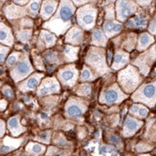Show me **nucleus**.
<instances>
[{"label":"nucleus","mask_w":156,"mask_h":156,"mask_svg":"<svg viewBox=\"0 0 156 156\" xmlns=\"http://www.w3.org/2000/svg\"><path fill=\"white\" fill-rule=\"evenodd\" d=\"M76 12V9L72 1H60L56 13L49 21L43 24V29L56 36H62L72 27V18Z\"/></svg>","instance_id":"f257e3e1"},{"label":"nucleus","mask_w":156,"mask_h":156,"mask_svg":"<svg viewBox=\"0 0 156 156\" xmlns=\"http://www.w3.org/2000/svg\"><path fill=\"white\" fill-rule=\"evenodd\" d=\"M143 82L142 75L139 69L132 64L121 69L117 74V83L122 91L127 94H133Z\"/></svg>","instance_id":"f03ea898"},{"label":"nucleus","mask_w":156,"mask_h":156,"mask_svg":"<svg viewBox=\"0 0 156 156\" xmlns=\"http://www.w3.org/2000/svg\"><path fill=\"white\" fill-rule=\"evenodd\" d=\"M85 63L97 76H102L111 72V69L107 62L106 50L104 48L91 46L86 53Z\"/></svg>","instance_id":"7ed1b4c3"},{"label":"nucleus","mask_w":156,"mask_h":156,"mask_svg":"<svg viewBox=\"0 0 156 156\" xmlns=\"http://www.w3.org/2000/svg\"><path fill=\"white\" fill-rule=\"evenodd\" d=\"M131 99L135 103L144 104L148 108L156 105V81L143 83L131 95Z\"/></svg>","instance_id":"20e7f679"},{"label":"nucleus","mask_w":156,"mask_h":156,"mask_svg":"<svg viewBox=\"0 0 156 156\" xmlns=\"http://www.w3.org/2000/svg\"><path fill=\"white\" fill-rule=\"evenodd\" d=\"M94 3L95 2L91 1L88 5L79 8L76 12L78 25L85 30L94 29L96 23L98 10Z\"/></svg>","instance_id":"39448f33"},{"label":"nucleus","mask_w":156,"mask_h":156,"mask_svg":"<svg viewBox=\"0 0 156 156\" xmlns=\"http://www.w3.org/2000/svg\"><path fill=\"white\" fill-rule=\"evenodd\" d=\"M131 63L139 69L142 76H147L151 69L156 63V44L152 45L148 50L140 53L139 56L131 61Z\"/></svg>","instance_id":"423d86ee"},{"label":"nucleus","mask_w":156,"mask_h":156,"mask_svg":"<svg viewBox=\"0 0 156 156\" xmlns=\"http://www.w3.org/2000/svg\"><path fill=\"white\" fill-rule=\"evenodd\" d=\"M34 72L33 65L31 64L28 53H23L21 60L18 62L16 66L11 68L10 76L15 83H21L26 78L32 75Z\"/></svg>","instance_id":"0eeeda50"},{"label":"nucleus","mask_w":156,"mask_h":156,"mask_svg":"<svg viewBox=\"0 0 156 156\" xmlns=\"http://www.w3.org/2000/svg\"><path fill=\"white\" fill-rule=\"evenodd\" d=\"M128 97V95L123 92L118 83H113L109 87L101 91L99 101L101 104L113 105L122 103Z\"/></svg>","instance_id":"6e6552de"},{"label":"nucleus","mask_w":156,"mask_h":156,"mask_svg":"<svg viewBox=\"0 0 156 156\" xmlns=\"http://www.w3.org/2000/svg\"><path fill=\"white\" fill-rule=\"evenodd\" d=\"M56 78L62 86L72 88L79 79V70L75 64L62 66L56 73Z\"/></svg>","instance_id":"1a4fd4ad"},{"label":"nucleus","mask_w":156,"mask_h":156,"mask_svg":"<svg viewBox=\"0 0 156 156\" xmlns=\"http://www.w3.org/2000/svg\"><path fill=\"white\" fill-rule=\"evenodd\" d=\"M139 6L136 1H115V14L117 21L126 22L130 17L136 14Z\"/></svg>","instance_id":"9d476101"},{"label":"nucleus","mask_w":156,"mask_h":156,"mask_svg":"<svg viewBox=\"0 0 156 156\" xmlns=\"http://www.w3.org/2000/svg\"><path fill=\"white\" fill-rule=\"evenodd\" d=\"M61 92V84L55 76L44 78L42 80L37 89V95L39 97L47 96L53 94H59Z\"/></svg>","instance_id":"9b49d317"},{"label":"nucleus","mask_w":156,"mask_h":156,"mask_svg":"<svg viewBox=\"0 0 156 156\" xmlns=\"http://www.w3.org/2000/svg\"><path fill=\"white\" fill-rule=\"evenodd\" d=\"M87 110V103L85 100L77 97H70L65 104V115L68 117H78Z\"/></svg>","instance_id":"f8f14e48"},{"label":"nucleus","mask_w":156,"mask_h":156,"mask_svg":"<svg viewBox=\"0 0 156 156\" xmlns=\"http://www.w3.org/2000/svg\"><path fill=\"white\" fill-rule=\"evenodd\" d=\"M44 76V73H33L24 81L18 83L17 88L23 93L34 91L35 89H37Z\"/></svg>","instance_id":"ddd939ff"},{"label":"nucleus","mask_w":156,"mask_h":156,"mask_svg":"<svg viewBox=\"0 0 156 156\" xmlns=\"http://www.w3.org/2000/svg\"><path fill=\"white\" fill-rule=\"evenodd\" d=\"M138 35L135 32H128L123 34L121 37L115 38L118 41V44L115 47L116 49H122L127 52H131L136 48Z\"/></svg>","instance_id":"4468645a"},{"label":"nucleus","mask_w":156,"mask_h":156,"mask_svg":"<svg viewBox=\"0 0 156 156\" xmlns=\"http://www.w3.org/2000/svg\"><path fill=\"white\" fill-rule=\"evenodd\" d=\"M130 62V54L122 49H116L115 52L113 55L112 59L111 69L117 71L121 70L125 67H127Z\"/></svg>","instance_id":"2eb2a0df"},{"label":"nucleus","mask_w":156,"mask_h":156,"mask_svg":"<svg viewBox=\"0 0 156 156\" xmlns=\"http://www.w3.org/2000/svg\"><path fill=\"white\" fill-rule=\"evenodd\" d=\"M83 30L80 26L73 25L72 27L66 32L65 37H64V42L68 44L78 47V45H81L83 44Z\"/></svg>","instance_id":"dca6fc26"},{"label":"nucleus","mask_w":156,"mask_h":156,"mask_svg":"<svg viewBox=\"0 0 156 156\" xmlns=\"http://www.w3.org/2000/svg\"><path fill=\"white\" fill-rule=\"evenodd\" d=\"M4 14L9 20H19L21 18L28 17V13L25 7H21L15 4L6 5L4 8Z\"/></svg>","instance_id":"f3484780"},{"label":"nucleus","mask_w":156,"mask_h":156,"mask_svg":"<svg viewBox=\"0 0 156 156\" xmlns=\"http://www.w3.org/2000/svg\"><path fill=\"white\" fill-rule=\"evenodd\" d=\"M56 36L55 34L44 29L40 31L37 39V48H39V50L50 49L56 45Z\"/></svg>","instance_id":"a211bd4d"},{"label":"nucleus","mask_w":156,"mask_h":156,"mask_svg":"<svg viewBox=\"0 0 156 156\" xmlns=\"http://www.w3.org/2000/svg\"><path fill=\"white\" fill-rule=\"evenodd\" d=\"M147 24L148 16L146 14L145 11H137L135 15L126 21L125 26L129 29H145Z\"/></svg>","instance_id":"6ab92c4d"},{"label":"nucleus","mask_w":156,"mask_h":156,"mask_svg":"<svg viewBox=\"0 0 156 156\" xmlns=\"http://www.w3.org/2000/svg\"><path fill=\"white\" fill-rule=\"evenodd\" d=\"M58 6H59L58 1H43L40 10L41 18L44 20L45 22L49 21L56 13V11L58 9Z\"/></svg>","instance_id":"aec40b11"},{"label":"nucleus","mask_w":156,"mask_h":156,"mask_svg":"<svg viewBox=\"0 0 156 156\" xmlns=\"http://www.w3.org/2000/svg\"><path fill=\"white\" fill-rule=\"evenodd\" d=\"M122 23L119 22L117 20H105L102 24V30L104 31L108 39L116 37L117 35L122 32Z\"/></svg>","instance_id":"412c9836"},{"label":"nucleus","mask_w":156,"mask_h":156,"mask_svg":"<svg viewBox=\"0 0 156 156\" xmlns=\"http://www.w3.org/2000/svg\"><path fill=\"white\" fill-rule=\"evenodd\" d=\"M141 126H142L141 121L137 120L136 118L131 116V115H128L126 120H125L124 127H123V135L125 137L132 136L135 132H137L139 130Z\"/></svg>","instance_id":"4be33fe9"},{"label":"nucleus","mask_w":156,"mask_h":156,"mask_svg":"<svg viewBox=\"0 0 156 156\" xmlns=\"http://www.w3.org/2000/svg\"><path fill=\"white\" fill-rule=\"evenodd\" d=\"M155 42V38L148 32H141L138 35L137 38V44H136V50L140 53L148 50L152 45H154Z\"/></svg>","instance_id":"5701e85b"},{"label":"nucleus","mask_w":156,"mask_h":156,"mask_svg":"<svg viewBox=\"0 0 156 156\" xmlns=\"http://www.w3.org/2000/svg\"><path fill=\"white\" fill-rule=\"evenodd\" d=\"M91 44L95 47L105 48L108 45V37L102 29L95 28L91 33Z\"/></svg>","instance_id":"b1692460"},{"label":"nucleus","mask_w":156,"mask_h":156,"mask_svg":"<svg viewBox=\"0 0 156 156\" xmlns=\"http://www.w3.org/2000/svg\"><path fill=\"white\" fill-rule=\"evenodd\" d=\"M80 48L77 46H72V45H64L62 50V61L65 62H73L78 59V52Z\"/></svg>","instance_id":"393cba45"},{"label":"nucleus","mask_w":156,"mask_h":156,"mask_svg":"<svg viewBox=\"0 0 156 156\" xmlns=\"http://www.w3.org/2000/svg\"><path fill=\"white\" fill-rule=\"evenodd\" d=\"M0 42L3 45L8 47H11L14 44V35L11 29L3 22H1L0 26Z\"/></svg>","instance_id":"a878e982"},{"label":"nucleus","mask_w":156,"mask_h":156,"mask_svg":"<svg viewBox=\"0 0 156 156\" xmlns=\"http://www.w3.org/2000/svg\"><path fill=\"white\" fill-rule=\"evenodd\" d=\"M19 119V116H12L8 120V128L13 136H17L25 131V128L21 126Z\"/></svg>","instance_id":"bb28decb"},{"label":"nucleus","mask_w":156,"mask_h":156,"mask_svg":"<svg viewBox=\"0 0 156 156\" xmlns=\"http://www.w3.org/2000/svg\"><path fill=\"white\" fill-rule=\"evenodd\" d=\"M43 57H44V62H46L48 64L53 65L54 67H56L63 62V61L61 60L59 53L56 51H53V50L44 51V53L43 54Z\"/></svg>","instance_id":"cd10ccee"},{"label":"nucleus","mask_w":156,"mask_h":156,"mask_svg":"<svg viewBox=\"0 0 156 156\" xmlns=\"http://www.w3.org/2000/svg\"><path fill=\"white\" fill-rule=\"evenodd\" d=\"M148 108L143 104L140 103H135L133 104L129 108V114L132 115L133 116L137 117L140 119H144L148 115Z\"/></svg>","instance_id":"c85d7f7f"},{"label":"nucleus","mask_w":156,"mask_h":156,"mask_svg":"<svg viewBox=\"0 0 156 156\" xmlns=\"http://www.w3.org/2000/svg\"><path fill=\"white\" fill-rule=\"evenodd\" d=\"M41 5H42V1H30L25 7L29 17L31 18H36L38 16V14L40 15Z\"/></svg>","instance_id":"c756f323"},{"label":"nucleus","mask_w":156,"mask_h":156,"mask_svg":"<svg viewBox=\"0 0 156 156\" xmlns=\"http://www.w3.org/2000/svg\"><path fill=\"white\" fill-rule=\"evenodd\" d=\"M22 139L20 140H13L10 139L9 137H6L4 141V144L1 146V153L2 154H6L10 151L14 150V148L17 147L21 144Z\"/></svg>","instance_id":"7c9ffc66"},{"label":"nucleus","mask_w":156,"mask_h":156,"mask_svg":"<svg viewBox=\"0 0 156 156\" xmlns=\"http://www.w3.org/2000/svg\"><path fill=\"white\" fill-rule=\"evenodd\" d=\"M98 77L93 70L88 67L87 65H83V69L81 71V76L79 77V81L82 83H89V82H93L96 78Z\"/></svg>","instance_id":"2f4dec72"},{"label":"nucleus","mask_w":156,"mask_h":156,"mask_svg":"<svg viewBox=\"0 0 156 156\" xmlns=\"http://www.w3.org/2000/svg\"><path fill=\"white\" fill-rule=\"evenodd\" d=\"M32 29H23L15 31L16 38L23 44H27L32 37Z\"/></svg>","instance_id":"473e14b6"},{"label":"nucleus","mask_w":156,"mask_h":156,"mask_svg":"<svg viewBox=\"0 0 156 156\" xmlns=\"http://www.w3.org/2000/svg\"><path fill=\"white\" fill-rule=\"evenodd\" d=\"M91 87H92L91 84L89 83H83L80 85H78L76 90H75V92L80 97L90 96L91 92H92V88Z\"/></svg>","instance_id":"72a5a7b5"},{"label":"nucleus","mask_w":156,"mask_h":156,"mask_svg":"<svg viewBox=\"0 0 156 156\" xmlns=\"http://www.w3.org/2000/svg\"><path fill=\"white\" fill-rule=\"evenodd\" d=\"M23 55V53L20 52V51H13L12 53H11L10 56H8V58L6 59V67L13 68L14 66H16L18 63V62L21 60Z\"/></svg>","instance_id":"f704fd0d"},{"label":"nucleus","mask_w":156,"mask_h":156,"mask_svg":"<svg viewBox=\"0 0 156 156\" xmlns=\"http://www.w3.org/2000/svg\"><path fill=\"white\" fill-rule=\"evenodd\" d=\"M115 3V1H113L111 4H108L104 10H105V20H115L116 18V14H115V5L114 4Z\"/></svg>","instance_id":"c9c22d12"},{"label":"nucleus","mask_w":156,"mask_h":156,"mask_svg":"<svg viewBox=\"0 0 156 156\" xmlns=\"http://www.w3.org/2000/svg\"><path fill=\"white\" fill-rule=\"evenodd\" d=\"M45 147L42 144H39V143H30L27 147H26V151L30 153V154H33L35 155H38L43 154L45 151Z\"/></svg>","instance_id":"e433bc0d"},{"label":"nucleus","mask_w":156,"mask_h":156,"mask_svg":"<svg viewBox=\"0 0 156 156\" xmlns=\"http://www.w3.org/2000/svg\"><path fill=\"white\" fill-rule=\"evenodd\" d=\"M34 25L33 18L30 17H25L18 20V25L17 28L19 30H23V29H32Z\"/></svg>","instance_id":"4c0bfd02"},{"label":"nucleus","mask_w":156,"mask_h":156,"mask_svg":"<svg viewBox=\"0 0 156 156\" xmlns=\"http://www.w3.org/2000/svg\"><path fill=\"white\" fill-rule=\"evenodd\" d=\"M32 61H33V65L36 67V69L41 71H45L44 62V60L41 56L32 53Z\"/></svg>","instance_id":"58836bf2"},{"label":"nucleus","mask_w":156,"mask_h":156,"mask_svg":"<svg viewBox=\"0 0 156 156\" xmlns=\"http://www.w3.org/2000/svg\"><path fill=\"white\" fill-rule=\"evenodd\" d=\"M0 50H1V53H0V56H1V64H3L5 62H6V59L8 58L7 56L10 52V47L8 46H5V45H1L0 47Z\"/></svg>","instance_id":"ea45409f"},{"label":"nucleus","mask_w":156,"mask_h":156,"mask_svg":"<svg viewBox=\"0 0 156 156\" xmlns=\"http://www.w3.org/2000/svg\"><path fill=\"white\" fill-rule=\"evenodd\" d=\"M1 91H2V94L7 98H10V99L14 98V91H13V89H11V86L5 85L4 87H2Z\"/></svg>","instance_id":"a19ab883"},{"label":"nucleus","mask_w":156,"mask_h":156,"mask_svg":"<svg viewBox=\"0 0 156 156\" xmlns=\"http://www.w3.org/2000/svg\"><path fill=\"white\" fill-rule=\"evenodd\" d=\"M147 30H148V33L151 34L152 36L155 37L156 36V23L154 22V19H151L148 22L147 24Z\"/></svg>","instance_id":"79ce46f5"},{"label":"nucleus","mask_w":156,"mask_h":156,"mask_svg":"<svg viewBox=\"0 0 156 156\" xmlns=\"http://www.w3.org/2000/svg\"><path fill=\"white\" fill-rule=\"evenodd\" d=\"M50 132L47 131V132H44L43 134H40L38 137H37V140H41V141H43V142H44V143H49V141H50Z\"/></svg>","instance_id":"37998d69"},{"label":"nucleus","mask_w":156,"mask_h":156,"mask_svg":"<svg viewBox=\"0 0 156 156\" xmlns=\"http://www.w3.org/2000/svg\"><path fill=\"white\" fill-rule=\"evenodd\" d=\"M73 4H74V5L76 6V7H79V8H81V7H83V6L86 5H88L89 4L91 1H87V0H84V1H76V0H74L72 1Z\"/></svg>","instance_id":"c03bdc74"},{"label":"nucleus","mask_w":156,"mask_h":156,"mask_svg":"<svg viewBox=\"0 0 156 156\" xmlns=\"http://www.w3.org/2000/svg\"><path fill=\"white\" fill-rule=\"evenodd\" d=\"M152 1H136V4L138 6H140L142 8H146V7H149L152 5Z\"/></svg>","instance_id":"a18cd8bd"},{"label":"nucleus","mask_w":156,"mask_h":156,"mask_svg":"<svg viewBox=\"0 0 156 156\" xmlns=\"http://www.w3.org/2000/svg\"><path fill=\"white\" fill-rule=\"evenodd\" d=\"M56 143H57L59 146H61V147H66L67 146V140L64 139L62 136H60V137H58V139L56 140Z\"/></svg>","instance_id":"49530a36"},{"label":"nucleus","mask_w":156,"mask_h":156,"mask_svg":"<svg viewBox=\"0 0 156 156\" xmlns=\"http://www.w3.org/2000/svg\"><path fill=\"white\" fill-rule=\"evenodd\" d=\"M29 2L30 1H27V0H22V1H19V0H15V1H12V3H14L15 5H17L18 6H21V7H23V6L24 5H27L29 4Z\"/></svg>","instance_id":"de8ad7c7"},{"label":"nucleus","mask_w":156,"mask_h":156,"mask_svg":"<svg viewBox=\"0 0 156 156\" xmlns=\"http://www.w3.org/2000/svg\"><path fill=\"white\" fill-rule=\"evenodd\" d=\"M110 141L111 142H113V143H115L116 145H119V144H121V140L119 139L118 137H117L116 135H111L110 136Z\"/></svg>","instance_id":"09e8293b"},{"label":"nucleus","mask_w":156,"mask_h":156,"mask_svg":"<svg viewBox=\"0 0 156 156\" xmlns=\"http://www.w3.org/2000/svg\"><path fill=\"white\" fill-rule=\"evenodd\" d=\"M0 104H1V108H0L1 112H3L4 110H5L6 108H7V105H8V102H7V101H6L5 99H1Z\"/></svg>","instance_id":"8fccbe9b"},{"label":"nucleus","mask_w":156,"mask_h":156,"mask_svg":"<svg viewBox=\"0 0 156 156\" xmlns=\"http://www.w3.org/2000/svg\"><path fill=\"white\" fill-rule=\"evenodd\" d=\"M57 153V149L55 147H50L47 152V156H54Z\"/></svg>","instance_id":"3c124183"},{"label":"nucleus","mask_w":156,"mask_h":156,"mask_svg":"<svg viewBox=\"0 0 156 156\" xmlns=\"http://www.w3.org/2000/svg\"><path fill=\"white\" fill-rule=\"evenodd\" d=\"M5 132V122L3 120H1V137L4 136V134Z\"/></svg>","instance_id":"603ef678"},{"label":"nucleus","mask_w":156,"mask_h":156,"mask_svg":"<svg viewBox=\"0 0 156 156\" xmlns=\"http://www.w3.org/2000/svg\"><path fill=\"white\" fill-rule=\"evenodd\" d=\"M140 146H141V147H137V150L142 151V149H140V148H142V145H140ZM143 148H144V149H143V151L150 150V149H149V148H150V147H148V146H147V147H143Z\"/></svg>","instance_id":"864d4df0"},{"label":"nucleus","mask_w":156,"mask_h":156,"mask_svg":"<svg viewBox=\"0 0 156 156\" xmlns=\"http://www.w3.org/2000/svg\"><path fill=\"white\" fill-rule=\"evenodd\" d=\"M154 20V22L156 23V12L154 13V18H153Z\"/></svg>","instance_id":"5fc2aeb1"},{"label":"nucleus","mask_w":156,"mask_h":156,"mask_svg":"<svg viewBox=\"0 0 156 156\" xmlns=\"http://www.w3.org/2000/svg\"><path fill=\"white\" fill-rule=\"evenodd\" d=\"M140 156H150V155H148V154H145V155H140Z\"/></svg>","instance_id":"6e6d98bb"},{"label":"nucleus","mask_w":156,"mask_h":156,"mask_svg":"<svg viewBox=\"0 0 156 156\" xmlns=\"http://www.w3.org/2000/svg\"><path fill=\"white\" fill-rule=\"evenodd\" d=\"M154 38H155V41H156V36H155V37H154Z\"/></svg>","instance_id":"4d7b16f0"}]
</instances>
